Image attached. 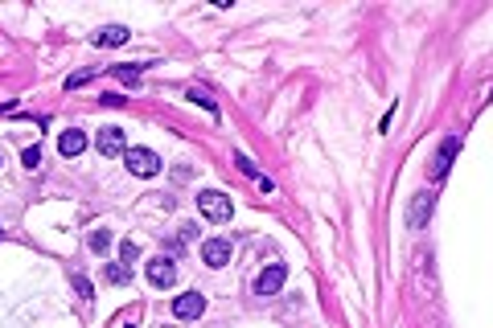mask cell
Segmentation results:
<instances>
[{
  "label": "cell",
  "mask_w": 493,
  "mask_h": 328,
  "mask_svg": "<svg viewBox=\"0 0 493 328\" xmlns=\"http://www.w3.org/2000/svg\"><path fill=\"white\" fill-rule=\"evenodd\" d=\"M124 169H128L132 177H156V173H161V156H156L152 148H128V152H124Z\"/></svg>",
  "instance_id": "1"
},
{
  "label": "cell",
  "mask_w": 493,
  "mask_h": 328,
  "mask_svg": "<svg viewBox=\"0 0 493 328\" xmlns=\"http://www.w3.org/2000/svg\"><path fill=\"white\" fill-rule=\"evenodd\" d=\"M197 209H202L210 222H230V214H234L230 197H226V193H218V189H206V193H197Z\"/></svg>",
  "instance_id": "2"
},
{
  "label": "cell",
  "mask_w": 493,
  "mask_h": 328,
  "mask_svg": "<svg viewBox=\"0 0 493 328\" xmlns=\"http://www.w3.org/2000/svg\"><path fill=\"white\" fill-rule=\"evenodd\" d=\"M288 279V267L284 263H271L259 271V279H255V295H280V287Z\"/></svg>",
  "instance_id": "3"
},
{
  "label": "cell",
  "mask_w": 493,
  "mask_h": 328,
  "mask_svg": "<svg viewBox=\"0 0 493 328\" xmlns=\"http://www.w3.org/2000/svg\"><path fill=\"white\" fill-rule=\"evenodd\" d=\"M202 312H206V295H197V291H185V295L173 300V316L177 320H197Z\"/></svg>",
  "instance_id": "4"
},
{
  "label": "cell",
  "mask_w": 493,
  "mask_h": 328,
  "mask_svg": "<svg viewBox=\"0 0 493 328\" xmlns=\"http://www.w3.org/2000/svg\"><path fill=\"white\" fill-rule=\"evenodd\" d=\"M202 263L206 267H226L230 263V238H206L202 242Z\"/></svg>",
  "instance_id": "5"
},
{
  "label": "cell",
  "mask_w": 493,
  "mask_h": 328,
  "mask_svg": "<svg viewBox=\"0 0 493 328\" xmlns=\"http://www.w3.org/2000/svg\"><path fill=\"white\" fill-rule=\"evenodd\" d=\"M148 283H152V287H173V283H177V263L165 259V254L152 259V263H148Z\"/></svg>",
  "instance_id": "6"
},
{
  "label": "cell",
  "mask_w": 493,
  "mask_h": 328,
  "mask_svg": "<svg viewBox=\"0 0 493 328\" xmlns=\"http://www.w3.org/2000/svg\"><path fill=\"white\" fill-rule=\"evenodd\" d=\"M95 148H99V156H124V152H128V136H124L120 128H103L99 140H95Z\"/></svg>",
  "instance_id": "7"
},
{
  "label": "cell",
  "mask_w": 493,
  "mask_h": 328,
  "mask_svg": "<svg viewBox=\"0 0 493 328\" xmlns=\"http://www.w3.org/2000/svg\"><path fill=\"white\" fill-rule=\"evenodd\" d=\"M128 37H132V33H128L124 25H103V29H99V33H95L90 42H95L99 49H115V46H124Z\"/></svg>",
  "instance_id": "8"
},
{
  "label": "cell",
  "mask_w": 493,
  "mask_h": 328,
  "mask_svg": "<svg viewBox=\"0 0 493 328\" xmlns=\"http://www.w3.org/2000/svg\"><path fill=\"white\" fill-rule=\"evenodd\" d=\"M456 148H460V136H448V140L440 144V156H436V164H432V177H436V181L448 177V164H452V156H456Z\"/></svg>",
  "instance_id": "9"
},
{
  "label": "cell",
  "mask_w": 493,
  "mask_h": 328,
  "mask_svg": "<svg viewBox=\"0 0 493 328\" xmlns=\"http://www.w3.org/2000/svg\"><path fill=\"white\" fill-rule=\"evenodd\" d=\"M58 152H62V156H83V152H87V132H74V128L62 132V136H58Z\"/></svg>",
  "instance_id": "10"
},
{
  "label": "cell",
  "mask_w": 493,
  "mask_h": 328,
  "mask_svg": "<svg viewBox=\"0 0 493 328\" xmlns=\"http://www.w3.org/2000/svg\"><path fill=\"white\" fill-rule=\"evenodd\" d=\"M111 74H115L124 87H132V91L140 87V66H111Z\"/></svg>",
  "instance_id": "11"
},
{
  "label": "cell",
  "mask_w": 493,
  "mask_h": 328,
  "mask_svg": "<svg viewBox=\"0 0 493 328\" xmlns=\"http://www.w3.org/2000/svg\"><path fill=\"white\" fill-rule=\"evenodd\" d=\"M423 214H432V193H419V197H415V209H411V226H419V222H423Z\"/></svg>",
  "instance_id": "12"
},
{
  "label": "cell",
  "mask_w": 493,
  "mask_h": 328,
  "mask_svg": "<svg viewBox=\"0 0 493 328\" xmlns=\"http://www.w3.org/2000/svg\"><path fill=\"white\" fill-rule=\"evenodd\" d=\"M234 164H239V173H247L251 181H259V169H255V160H251V156H243V152H234Z\"/></svg>",
  "instance_id": "13"
},
{
  "label": "cell",
  "mask_w": 493,
  "mask_h": 328,
  "mask_svg": "<svg viewBox=\"0 0 493 328\" xmlns=\"http://www.w3.org/2000/svg\"><path fill=\"white\" fill-rule=\"evenodd\" d=\"M90 250H99V254H103V250H107V246H111V230H90Z\"/></svg>",
  "instance_id": "14"
},
{
  "label": "cell",
  "mask_w": 493,
  "mask_h": 328,
  "mask_svg": "<svg viewBox=\"0 0 493 328\" xmlns=\"http://www.w3.org/2000/svg\"><path fill=\"white\" fill-rule=\"evenodd\" d=\"M189 98H193V103H202V107H206L210 115L218 111V107H214V98H210V91H202V87H189Z\"/></svg>",
  "instance_id": "15"
},
{
  "label": "cell",
  "mask_w": 493,
  "mask_h": 328,
  "mask_svg": "<svg viewBox=\"0 0 493 328\" xmlns=\"http://www.w3.org/2000/svg\"><path fill=\"white\" fill-rule=\"evenodd\" d=\"M136 259H140V246H136V242H124V246H120V263H124V267H132Z\"/></svg>",
  "instance_id": "16"
},
{
  "label": "cell",
  "mask_w": 493,
  "mask_h": 328,
  "mask_svg": "<svg viewBox=\"0 0 493 328\" xmlns=\"http://www.w3.org/2000/svg\"><path fill=\"white\" fill-rule=\"evenodd\" d=\"M21 164H25V169L33 173V169L42 164V148H25V152H21Z\"/></svg>",
  "instance_id": "17"
},
{
  "label": "cell",
  "mask_w": 493,
  "mask_h": 328,
  "mask_svg": "<svg viewBox=\"0 0 493 328\" xmlns=\"http://www.w3.org/2000/svg\"><path fill=\"white\" fill-rule=\"evenodd\" d=\"M90 78H95V70H79V74H70V78H66V91H79V87L90 83Z\"/></svg>",
  "instance_id": "18"
},
{
  "label": "cell",
  "mask_w": 493,
  "mask_h": 328,
  "mask_svg": "<svg viewBox=\"0 0 493 328\" xmlns=\"http://www.w3.org/2000/svg\"><path fill=\"white\" fill-rule=\"evenodd\" d=\"M74 291H79L83 300H90V295H95V287H90V279H83V275H74Z\"/></svg>",
  "instance_id": "19"
},
{
  "label": "cell",
  "mask_w": 493,
  "mask_h": 328,
  "mask_svg": "<svg viewBox=\"0 0 493 328\" xmlns=\"http://www.w3.org/2000/svg\"><path fill=\"white\" fill-rule=\"evenodd\" d=\"M107 279H111V283H128V267H120V263L107 267Z\"/></svg>",
  "instance_id": "20"
},
{
  "label": "cell",
  "mask_w": 493,
  "mask_h": 328,
  "mask_svg": "<svg viewBox=\"0 0 493 328\" xmlns=\"http://www.w3.org/2000/svg\"><path fill=\"white\" fill-rule=\"evenodd\" d=\"M0 238H4V226H0Z\"/></svg>",
  "instance_id": "21"
},
{
  "label": "cell",
  "mask_w": 493,
  "mask_h": 328,
  "mask_svg": "<svg viewBox=\"0 0 493 328\" xmlns=\"http://www.w3.org/2000/svg\"><path fill=\"white\" fill-rule=\"evenodd\" d=\"M128 328H132V325H128Z\"/></svg>",
  "instance_id": "22"
}]
</instances>
